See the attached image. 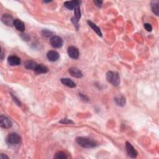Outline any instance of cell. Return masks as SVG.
<instances>
[{
    "label": "cell",
    "instance_id": "cell-1",
    "mask_svg": "<svg viewBox=\"0 0 159 159\" xmlns=\"http://www.w3.org/2000/svg\"><path fill=\"white\" fill-rule=\"evenodd\" d=\"M77 144L83 148H93L97 146L95 141L84 137H79L76 139Z\"/></svg>",
    "mask_w": 159,
    "mask_h": 159
},
{
    "label": "cell",
    "instance_id": "cell-2",
    "mask_svg": "<svg viewBox=\"0 0 159 159\" xmlns=\"http://www.w3.org/2000/svg\"><path fill=\"white\" fill-rule=\"evenodd\" d=\"M106 80L108 82L114 86H117L120 84L119 75L116 72L109 71L106 73Z\"/></svg>",
    "mask_w": 159,
    "mask_h": 159
},
{
    "label": "cell",
    "instance_id": "cell-3",
    "mask_svg": "<svg viewBox=\"0 0 159 159\" xmlns=\"http://www.w3.org/2000/svg\"><path fill=\"white\" fill-rule=\"evenodd\" d=\"M21 142V137L17 133L9 134L6 137V143L9 145L18 144Z\"/></svg>",
    "mask_w": 159,
    "mask_h": 159
},
{
    "label": "cell",
    "instance_id": "cell-4",
    "mask_svg": "<svg viewBox=\"0 0 159 159\" xmlns=\"http://www.w3.org/2000/svg\"><path fill=\"white\" fill-rule=\"evenodd\" d=\"M50 43L53 48L59 49L63 46V40L60 36H53L50 39Z\"/></svg>",
    "mask_w": 159,
    "mask_h": 159
},
{
    "label": "cell",
    "instance_id": "cell-5",
    "mask_svg": "<svg viewBox=\"0 0 159 159\" xmlns=\"http://www.w3.org/2000/svg\"><path fill=\"white\" fill-rule=\"evenodd\" d=\"M12 122L8 117L4 115L0 116V126L4 129H9L12 126Z\"/></svg>",
    "mask_w": 159,
    "mask_h": 159
},
{
    "label": "cell",
    "instance_id": "cell-6",
    "mask_svg": "<svg viewBox=\"0 0 159 159\" xmlns=\"http://www.w3.org/2000/svg\"><path fill=\"white\" fill-rule=\"evenodd\" d=\"M126 148L128 155L131 158H136L137 156V151L135 149L133 145L129 143V142H126Z\"/></svg>",
    "mask_w": 159,
    "mask_h": 159
},
{
    "label": "cell",
    "instance_id": "cell-7",
    "mask_svg": "<svg viewBox=\"0 0 159 159\" xmlns=\"http://www.w3.org/2000/svg\"><path fill=\"white\" fill-rule=\"evenodd\" d=\"M67 53L69 56L73 59H77L79 57V50L73 46L69 47L67 49Z\"/></svg>",
    "mask_w": 159,
    "mask_h": 159
},
{
    "label": "cell",
    "instance_id": "cell-8",
    "mask_svg": "<svg viewBox=\"0 0 159 159\" xmlns=\"http://www.w3.org/2000/svg\"><path fill=\"white\" fill-rule=\"evenodd\" d=\"M1 21L6 26H12L13 25H14L15 19H13V18L11 15H9L8 14L3 15L1 17Z\"/></svg>",
    "mask_w": 159,
    "mask_h": 159
},
{
    "label": "cell",
    "instance_id": "cell-9",
    "mask_svg": "<svg viewBox=\"0 0 159 159\" xmlns=\"http://www.w3.org/2000/svg\"><path fill=\"white\" fill-rule=\"evenodd\" d=\"M8 62L11 66H18L21 63V59L16 55H11L8 57Z\"/></svg>",
    "mask_w": 159,
    "mask_h": 159
},
{
    "label": "cell",
    "instance_id": "cell-10",
    "mask_svg": "<svg viewBox=\"0 0 159 159\" xmlns=\"http://www.w3.org/2000/svg\"><path fill=\"white\" fill-rule=\"evenodd\" d=\"M47 57L49 61H51V62H55V61L59 60L60 55L59 53L56 51H54V50H50V51L47 52Z\"/></svg>",
    "mask_w": 159,
    "mask_h": 159
},
{
    "label": "cell",
    "instance_id": "cell-11",
    "mask_svg": "<svg viewBox=\"0 0 159 159\" xmlns=\"http://www.w3.org/2000/svg\"><path fill=\"white\" fill-rule=\"evenodd\" d=\"M80 4V1H65L64 3V6L67 9L70 10L75 9L77 6H79Z\"/></svg>",
    "mask_w": 159,
    "mask_h": 159
},
{
    "label": "cell",
    "instance_id": "cell-12",
    "mask_svg": "<svg viewBox=\"0 0 159 159\" xmlns=\"http://www.w3.org/2000/svg\"><path fill=\"white\" fill-rule=\"evenodd\" d=\"M69 73L71 75L75 78H77V79H81L83 77V73L81 72V70L79 69L75 68V67H72L69 69Z\"/></svg>",
    "mask_w": 159,
    "mask_h": 159
},
{
    "label": "cell",
    "instance_id": "cell-13",
    "mask_svg": "<svg viewBox=\"0 0 159 159\" xmlns=\"http://www.w3.org/2000/svg\"><path fill=\"white\" fill-rule=\"evenodd\" d=\"M34 71L37 74H44L48 72L49 69L46 66L44 65L43 64L38 63V65H37L36 69Z\"/></svg>",
    "mask_w": 159,
    "mask_h": 159
},
{
    "label": "cell",
    "instance_id": "cell-14",
    "mask_svg": "<svg viewBox=\"0 0 159 159\" xmlns=\"http://www.w3.org/2000/svg\"><path fill=\"white\" fill-rule=\"evenodd\" d=\"M14 26L16 28V29L19 30L20 32H23L25 30V25L21 20L19 19H15L14 21Z\"/></svg>",
    "mask_w": 159,
    "mask_h": 159
},
{
    "label": "cell",
    "instance_id": "cell-15",
    "mask_svg": "<svg viewBox=\"0 0 159 159\" xmlns=\"http://www.w3.org/2000/svg\"><path fill=\"white\" fill-rule=\"evenodd\" d=\"M60 81L62 84H63L64 85L67 86V87L71 88L76 87L75 83L73 82V81L70 79H67H67H61Z\"/></svg>",
    "mask_w": 159,
    "mask_h": 159
},
{
    "label": "cell",
    "instance_id": "cell-16",
    "mask_svg": "<svg viewBox=\"0 0 159 159\" xmlns=\"http://www.w3.org/2000/svg\"><path fill=\"white\" fill-rule=\"evenodd\" d=\"M87 22H88V25L91 27V28H92V29L100 37H102V32H101L100 29L95 24H94L93 22L90 21V20H88V21H87Z\"/></svg>",
    "mask_w": 159,
    "mask_h": 159
},
{
    "label": "cell",
    "instance_id": "cell-17",
    "mask_svg": "<svg viewBox=\"0 0 159 159\" xmlns=\"http://www.w3.org/2000/svg\"><path fill=\"white\" fill-rule=\"evenodd\" d=\"M114 101H115V102H116V103L117 104V105L121 106V107L125 106V104H126V99H125V98L123 96H119L115 97Z\"/></svg>",
    "mask_w": 159,
    "mask_h": 159
},
{
    "label": "cell",
    "instance_id": "cell-18",
    "mask_svg": "<svg viewBox=\"0 0 159 159\" xmlns=\"http://www.w3.org/2000/svg\"><path fill=\"white\" fill-rule=\"evenodd\" d=\"M151 9L152 11L156 16H158L159 14V6L158 1H152L151 2Z\"/></svg>",
    "mask_w": 159,
    "mask_h": 159
},
{
    "label": "cell",
    "instance_id": "cell-19",
    "mask_svg": "<svg viewBox=\"0 0 159 159\" xmlns=\"http://www.w3.org/2000/svg\"><path fill=\"white\" fill-rule=\"evenodd\" d=\"M37 65H38V63H37L36 62H34V61H32V60H29L26 63L25 68L28 70H31L34 71L36 69Z\"/></svg>",
    "mask_w": 159,
    "mask_h": 159
},
{
    "label": "cell",
    "instance_id": "cell-20",
    "mask_svg": "<svg viewBox=\"0 0 159 159\" xmlns=\"http://www.w3.org/2000/svg\"><path fill=\"white\" fill-rule=\"evenodd\" d=\"M53 158L57 159H65L68 158V157H67V155L65 154V153H64L63 152L60 151L56 153L55 155H54Z\"/></svg>",
    "mask_w": 159,
    "mask_h": 159
},
{
    "label": "cell",
    "instance_id": "cell-21",
    "mask_svg": "<svg viewBox=\"0 0 159 159\" xmlns=\"http://www.w3.org/2000/svg\"><path fill=\"white\" fill-rule=\"evenodd\" d=\"M74 13H75V18L77 21H79V19L81 18V12L80 6H77V7L74 9Z\"/></svg>",
    "mask_w": 159,
    "mask_h": 159
},
{
    "label": "cell",
    "instance_id": "cell-22",
    "mask_svg": "<svg viewBox=\"0 0 159 159\" xmlns=\"http://www.w3.org/2000/svg\"><path fill=\"white\" fill-rule=\"evenodd\" d=\"M71 20H72V23L74 24V26L75 27V28L76 29L78 30L79 29V21H77V20L76 19V18H75V17H73V18H72V19H71Z\"/></svg>",
    "mask_w": 159,
    "mask_h": 159
},
{
    "label": "cell",
    "instance_id": "cell-23",
    "mask_svg": "<svg viewBox=\"0 0 159 159\" xmlns=\"http://www.w3.org/2000/svg\"><path fill=\"white\" fill-rule=\"evenodd\" d=\"M60 123L63 124H73V122L69 119H63L60 121Z\"/></svg>",
    "mask_w": 159,
    "mask_h": 159
},
{
    "label": "cell",
    "instance_id": "cell-24",
    "mask_svg": "<svg viewBox=\"0 0 159 159\" xmlns=\"http://www.w3.org/2000/svg\"><path fill=\"white\" fill-rule=\"evenodd\" d=\"M144 28H145V30H146L148 32H151L152 30V27L150 24H148V23L144 24Z\"/></svg>",
    "mask_w": 159,
    "mask_h": 159
},
{
    "label": "cell",
    "instance_id": "cell-25",
    "mask_svg": "<svg viewBox=\"0 0 159 159\" xmlns=\"http://www.w3.org/2000/svg\"><path fill=\"white\" fill-rule=\"evenodd\" d=\"M52 32L49 31L48 30H44L42 31V34L44 36H46V37H50L52 36Z\"/></svg>",
    "mask_w": 159,
    "mask_h": 159
},
{
    "label": "cell",
    "instance_id": "cell-26",
    "mask_svg": "<svg viewBox=\"0 0 159 159\" xmlns=\"http://www.w3.org/2000/svg\"><path fill=\"white\" fill-rule=\"evenodd\" d=\"M11 97L13 98V100H14L15 102L17 104H18V106H21V102H20V101H19V100L18 98H16V96H15L14 95H13V94L11 93Z\"/></svg>",
    "mask_w": 159,
    "mask_h": 159
},
{
    "label": "cell",
    "instance_id": "cell-27",
    "mask_svg": "<svg viewBox=\"0 0 159 159\" xmlns=\"http://www.w3.org/2000/svg\"><path fill=\"white\" fill-rule=\"evenodd\" d=\"M94 3H95V5L97 6H98V7H101V5H102L103 4V1H94Z\"/></svg>",
    "mask_w": 159,
    "mask_h": 159
},
{
    "label": "cell",
    "instance_id": "cell-28",
    "mask_svg": "<svg viewBox=\"0 0 159 159\" xmlns=\"http://www.w3.org/2000/svg\"><path fill=\"white\" fill-rule=\"evenodd\" d=\"M80 94V96H81V98H82L83 99V100H84V101H88V98L86 97V96H85L84 95H83V94Z\"/></svg>",
    "mask_w": 159,
    "mask_h": 159
},
{
    "label": "cell",
    "instance_id": "cell-29",
    "mask_svg": "<svg viewBox=\"0 0 159 159\" xmlns=\"http://www.w3.org/2000/svg\"><path fill=\"white\" fill-rule=\"evenodd\" d=\"M0 158L1 159H5V158H9V157L7 156V155H6L3 154H1L0 155Z\"/></svg>",
    "mask_w": 159,
    "mask_h": 159
},
{
    "label": "cell",
    "instance_id": "cell-30",
    "mask_svg": "<svg viewBox=\"0 0 159 159\" xmlns=\"http://www.w3.org/2000/svg\"><path fill=\"white\" fill-rule=\"evenodd\" d=\"M3 58H4V53H3V50H1V60H3Z\"/></svg>",
    "mask_w": 159,
    "mask_h": 159
}]
</instances>
